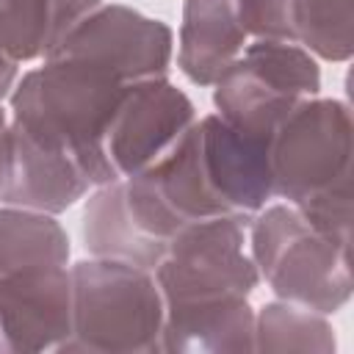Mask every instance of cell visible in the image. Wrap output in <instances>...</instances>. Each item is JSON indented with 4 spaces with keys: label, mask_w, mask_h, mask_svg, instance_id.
<instances>
[{
    "label": "cell",
    "mask_w": 354,
    "mask_h": 354,
    "mask_svg": "<svg viewBox=\"0 0 354 354\" xmlns=\"http://www.w3.org/2000/svg\"><path fill=\"white\" fill-rule=\"evenodd\" d=\"M249 246L260 279L282 299L337 313L351 299V246L318 232L293 205H271L249 218Z\"/></svg>",
    "instance_id": "obj_3"
},
{
    "label": "cell",
    "mask_w": 354,
    "mask_h": 354,
    "mask_svg": "<svg viewBox=\"0 0 354 354\" xmlns=\"http://www.w3.org/2000/svg\"><path fill=\"white\" fill-rule=\"evenodd\" d=\"M69 263V235L53 213L0 207V277Z\"/></svg>",
    "instance_id": "obj_16"
},
{
    "label": "cell",
    "mask_w": 354,
    "mask_h": 354,
    "mask_svg": "<svg viewBox=\"0 0 354 354\" xmlns=\"http://www.w3.org/2000/svg\"><path fill=\"white\" fill-rule=\"evenodd\" d=\"M83 246L91 257L130 263L155 271L166 254V243L144 232L136 221L127 199L124 183L113 180L97 185L83 207Z\"/></svg>",
    "instance_id": "obj_14"
},
{
    "label": "cell",
    "mask_w": 354,
    "mask_h": 354,
    "mask_svg": "<svg viewBox=\"0 0 354 354\" xmlns=\"http://www.w3.org/2000/svg\"><path fill=\"white\" fill-rule=\"evenodd\" d=\"M246 227V216H213L183 224L152 271L163 307L249 299L260 274L254 260L243 252Z\"/></svg>",
    "instance_id": "obj_5"
},
{
    "label": "cell",
    "mask_w": 354,
    "mask_h": 354,
    "mask_svg": "<svg viewBox=\"0 0 354 354\" xmlns=\"http://www.w3.org/2000/svg\"><path fill=\"white\" fill-rule=\"evenodd\" d=\"M249 36L235 0H185L177 39V66L196 86H213L241 55Z\"/></svg>",
    "instance_id": "obj_12"
},
{
    "label": "cell",
    "mask_w": 354,
    "mask_h": 354,
    "mask_svg": "<svg viewBox=\"0 0 354 354\" xmlns=\"http://www.w3.org/2000/svg\"><path fill=\"white\" fill-rule=\"evenodd\" d=\"M72 329V277L66 266L0 277V354L61 348Z\"/></svg>",
    "instance_id": "obj_10"
},
{
    "label": "cell",
    "mask_w": 354,
    "mask_h": 354,
    "mask_svg": "<svg viewBox=\"0 0 354 354\" xmlns=\"http://www.w3.org/2000/svg\"><path fill=\"white\" fill-rule=\"evenodd\" d=\"M6 127H8V111L0 108V180H3V152H6Z\"/></svg>",
    "instance_id": "obj_22"
},
{
    "label": "cell",
    "mask_w": 354,
    "mask_h": 354,
    "mask_svg": "<svg viewBox=\"0 0 354 354\" xmlns=\"http://www.w3.org/2000/svg\"><path fill=\"white\" fill-rule=\"evenodd\" d=\"M296 210L318 232L351 246V177L296 205Z\"/></svg>",
    "instance_id": "obj_19"
},
{
    "label": "cell",
    "mask_w": 354,
    "mask_h": 354,
    "mask_svg": "<svg viewBox=\"0 0 354 354\" xmlns=\"http://www.w3.org/2000/svg\"><path fill=\"white\" fill-rule=\"evenodd\" d=\"M91 188L94 185L69 155L36 141L8 119L0 180L3 205L58 216Z\"/></svg>",
    "instance_id": "obj_11"
},
{
    "label": "cell",
    "mask_w": 354,
    "mask_h": 354,
    "mask_svg": "<svg viewBox=\"0 0 354 354\" xmlns=\"http://www.w3.org/2000/svg\"><path fill=\"white\" fill-rule=\"evenodd\" d=\"M17 69H19V61H14L3 47H0V102L8 100L14 83H17Z\"/></svg>",
    "instance_id": "obj_21"
},
{
    "label": "cell",
    "mask_w": 354,
    "mask_h": 354,
    "mask_svg": "<svg viewBox=\"0 0 354 354\" xmlns=\"http://www.w3.org/2000/svg\"><path fill=\"white\" fill-rule=\"evenodd\" d=\"M238 22L249 39L293 41L290 0H235Z\"/></svg>",
    "instance_id": "obj_20"
},
{
    "label": "cell",
    "mask_w": 354,
    "mask_h": 354,
    "mask_svg": "<svg viewBox=\"0 0 354 354\" xmlns=\"http://www.w3.org/2000/svg\"><path fill=\"white\" fill-rule=\"evenodd\" d=\"M174 55V33L122 3H100L88 11L47 58H80L116 75L124 86L166 77Z\"/></svg>",
    "instance_id": "obj_7"
},
{
    "label": "cell",
    "mask_w": 354,
    "mask_h": 354,
    "mask_svg": "<svg viewBox=\"0 0 354 354\" xmlns=\"http://www.w3.org/2000/svg\"><path fill=\"white\" fill-rule=\"evenodd\" d=\"M194 122V102L169 77L127 83L105 133V158L116 180L155 163Z\"/></svg>",
    "instance_id": "obj_9"
},
{
    "label": "cell",
    "mask_w": 354,
    "mask_h": 354,
    "mask_svg": "<svg viewBox=\"0 0 354 354\" xmlns=\"http://www.w3.org/2000/svg\"><path fill=\"white\" fill-rule=\"evenodd\" d=\"M72 277V329L58 351H160L163 296L155 274L119 260H80Z\"/></svg>",
    "instance_id": "obj_2"
},
{
    "label": "cell",
    "mask_w": 354,
    "mask_h": 354,
    "mask_svg": "<svg viewBox=\"0 0 354 354\" xmlns=\"http://www.w3.org/2000/svg\"><path fill=\"white\" fill-rule=\"evenodd\" d=\"M196 171L221 216L252 218L274 196L271 138L243 133L218 113L202 116L188 127Z\"/></svg>",
    "instance_id": "obj_8"
},
{
    "label": "cell",
    "mask_w": 354,
    "mask_h": 354,
    "mask_svg": "<svg viewBox=\"0 0 354 354\" xmlns=\"http://www.w3.org/2000/svg\"><path fill=\"white\" fill-rule=\"evenodd\" d=\"M102 0H0V47L14 61L47 58Z\"/></svg>",
    "instance_id": "obj_15"
},
{
    "label": "cell",
    "mask_w": 354,
    "mask_h": 354,
    "mask_svg": "<svg viewBox=\"0 0 354 354\" xmlns=\"http://www.w3.org/2000/svg\"><path fill=\"white\" fill-rule=\"evenodd\" d=\"M354 122L340 100H301L271 136L274 196L301 205L354 174Z\"/></svg>",
    "instance_id": "obj_6"
},
{
    "label": "cell",
    "mask_w": 354,
    "mask_h": 354,
    "mask_svg": "<svg viewBox=\"0 0 354 354\" xmlns=\"http://www.w3.org/2000/svg\"><path fill=\"white\" fill-rule=\"evenodd\" d=\"M293 41L324 61L354 53V0H290Z\"/></svg>",
    "instance_id": "obj_17"
},
{
    "label": "cell",
    "mask_w": 354,
    "mask_h": 354,
    "mask_svg": "<svg viewBox=\"0 0 354 354\" xmlns=\"http://www.w3.org/2000/svg\"><path fill=\"white\" fill-rule=\"evenodd\" d=\"M160 351L166 354L254 351V310L249 307V299L163 307Z\"/></svg>",
    "instance_id": "obj_13"
},
{
    "label": "cell",
    "mask_w": 354,
    "mask_h": 354,
    "mask_svg": "<svg viewBox=\"0 0 354 354\" xmlns=\"http://www.w3.org/2000/svg\"><path fill=\"white\" fill-rule=\"evenodd\" d=\"M318 91V61L301 44L252 39L213 83V105L232 127L271 138L279 122Z\"/></svg>",
    "instance_id": "obj_4"
},
{
    "label": "cell",
    "mask_w": 354,
    "mask_h": 354,
    "mask_svg": "<svg viewBox=\"0 0 354 354\" xmlns=\"http://www.w3.org/2000/svg\"><path fill=\"white\" fill-rule=\"evenodd\" d=\"M335 329L315 310L268 301L254 313V351H335Z\"/></svg>",
    "instance_id": "obj_18"
},
{
    "label": "cell",
    "mask_w": 354,
    "mask_h": 354,
    "mask_svg": "<svg viewBox=\"0 0 354 354\" xmlns=\"http://www.w3.org/2000/svg\"><path fill=\"white\" fill-rule=\"evenodd\" d=\"M124 83L80 58H44L8 94V119L36 141L69 155L88 183L105 185L116 174L105 158V133Z\"/></svg>",
    "instance_id": "obj_1"
}]
</instances>
